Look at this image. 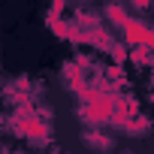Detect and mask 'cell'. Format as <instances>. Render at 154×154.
Segmentation results:
<instances>
[{"label":"cell","mask_w":154,"mask_h":154,"mask_svg":"<svg viewBox=\"0 0 154 154\" xmlns=\"http://www.w3.org/2000/svg\"><path fill=\"white\" fill-rule=\"evenodd\" d=\"M127 6L130 9H139V12H148L154 6V0H127Z\"/></svg>","instance_id":"obj_7"},{"label":"cell","mask_w":154,"mask_h":154,"mask_svg":"<svg viewBox=\"0 0 154 154\" xmlns=\"http://www.w3.org/2000/svg\"><path fill=\"white\" fill-rule=\"evenodd\" d=\"M109 54H112V60H115V63L127 60V42H115V39H112V45H109Z\"/></svg>","instance_id":"obj_6"},{"label":"cell","mask_w":154,"mask_h":154,"mask_svg":"<svg viewBox=\"0 0 154 154\" xmlns=\"http://www.w3.org/2000/svg\"><path fill=\"white\" fill-rule=\"evenodd\" d=\"M63 6H66V0H51V9H48V18H60V15H63Z\"/></svg>","instance_id":"obj_8"},{"label":"cell","mask_w":154,"mask_h":154,"mask_svg":"<svg viewBox=\"0 0 154 154\" xmlns=\"http://www.w3.org/2000/svg\"><path fill=\"white\" fill-rule=\"evenodd\" d=\"M60 75H63L66 82H85V79H88V69H85L79 60H69V63L60 66Z\"/></svg>","instance_id":"obj_5"},{"label":"cell","mask_w":154,"mask_h":154,"mask_svg":"<svg viewBox=\"0 0 154 154\" xmlns=\"http://www.w3.org/2000/svg\"><path fill=\"white\" fill-rule=\"evenodd\" d=\"M85 3H88V0H79V6H85Z\"/></svg>","instance_id":"obj_10"},{"label":"cell","mask_w":154,"mask_h":154,"mask_svg":"<svg viewBox=\"0 0 154 154\" xmlns=\"http://www.w3.org/2000/svg\"><path fill=\"white\" fill-rule=\"evenodd\" d=\"M6 130H9V118L0 115V133H6Z\"/></svg>","instance_id":"obj_9"},{"label":"cell","mask_w":154,"mask_h":154,"mask_svg":"<svg viewBox=\"0 0 154 154\" xmlns=\"http://www.w3.org/2000/svg\"><path fill=\"white\" fill-rule=\"evenodd\" d=\"M100 15H103V21H109V24H115V27H121V24L130 18V12H127V6L121 3V0H106Z\"/></svg>","instance_id":"obj_3"},{"label":"cell","mask_w":154,"mask_h":154,"mask_svg":"<svg viewBox=\"0 0 154 154\" xmlns=\"http://www.w3.org/2000/svg\"><path fill=\"white\" fill-rule=\"evenodd\" d=\"M82 145L97 148V151H109V148H115V139L100 127H88V130H82Z\"/></svg>","instance_id":"obj_2"},{"label":"cell","mask_w":154,"mask_h":154,"mask_svg":"<svg viewBox=\"0 0 154 154\" xmlns=\"http://www.w3.org/2000/svg\"><path fill=\"white\" fill-rule=\"evenodd\" d=\"M136 112H139V103L133 97H115V109H112V124L109 127H124Z\"/></svg>","instance_id":"obj_1"},{"label":"cell","mask_w":154,"mask_h":154,"mask_svg":"<svg viewBox=\"0 0 154 154\" xmlns=\"http://www.w3.org/2000/svg\"><path fill=\"white\" fill-rule=\"evenodd\" d=\"M148 130H151V118H148V115H139V112H136V115L121 127V133L130 136V139H139V136H145Z\"/></svg>","instance_id":"obj_4"}]
</instances>
